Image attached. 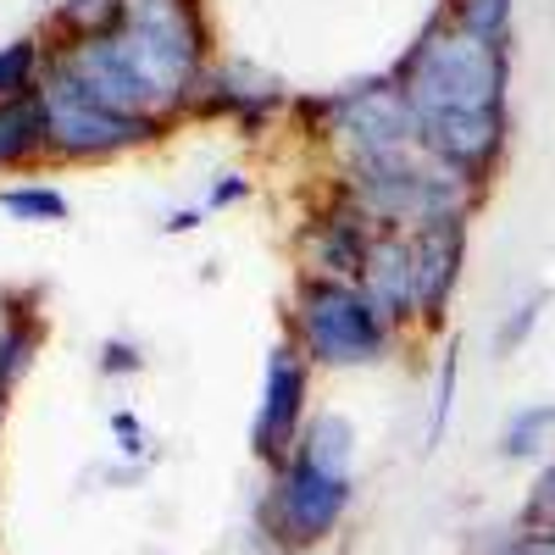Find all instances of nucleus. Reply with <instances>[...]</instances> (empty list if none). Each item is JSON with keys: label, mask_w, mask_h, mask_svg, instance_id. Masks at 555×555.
<instances>
[{"label": "nucleus", "mask_w": 555, "mask_h": 555, "mask_svg": "<svg viewBox=\"0 0 555 555\" xmlns=\"http://www.w3.org/2000/svg\"><path fill=\"white\" fill-rule=\"evenodd\" d=\"M112 428H117V439H122V444H117L122 455H145V439H139V423H133L128 411H117V416H112Z\"/></svg>", "instance_id": "obj_22"}, {"label": "nucleus", "mask_w": 555, "mask_h": 555, "mask_svg": "<svg viewBox=\"0 0 555 555\" xmlns=\"http://www.w3.org/2000/svg\"><path fill=\"white\" fill-rule=\"evenodd\" d=\"M361 289L395 322V328H405V322H411V234H378L373 240Z\"/></svg>", "instance_id": "obj_10"}, {"label": "nucleus", "mask_w": 555, "mask_h": 555, "mask_svg": "<svg viewBox=\"0 0 555 555\" xmlns=\"http://www.w3.org/2000/svg\"><path fill=\"white\" fill-rule=\"evenodd\" d=\"M539 311H544V295H528L522 306H512V317H505V322H500V334H494V350H500V356H512V350L539 328Z\"/></svg>", "instance_id": "obj_18"}, {"label": "nucleus", "mask_w": 555, "mask_h": 555, "mask_svg": "<svg viewBox=\"0 0 555 555\" xmlns=\"http://www.w3.org/2000/svg\"><path fill=\"white\" fill-rule=\"evenodd\" d=\"M306 400H311V361L295 345H278L267 356V378H261V405L250 423V450L261 467H284L295 444L306 439Z\"/></svg>", "instance_id": "obj_6"}, {"label": "nucleus", "mask_w": 555, "mask_h": 555, "mask_svg": "<svg viewBox=\"0 0 555 555\" xmlns=\"http://www.w3.org/2000/svg\"><path fill=\"white\" fill-rule=\"evenodd\" d=\"M0 416H7V400H0Z\"/></svg>", "instance_id": "obj_23"}, {"label": "nucleus", "mask_w": 555, "mask_h": 555, "mask_svg": "<svg viewBox=\"0 0 555 555\" xmlns=\"http://www.w3.org/2000/svg\"><path fill=\"white\" fill-rule=\"evenodd\" d=\"M395 322L366 300L361 284H328V278H300L295 317H289V345L317 361L350 373V366H373L395 345Z\"/></svg>", "instance_id": "obj_4"}, {"label": "nucleus", "mask_w": 555, "mask_h": 555, "mask_svg": "<svg viewBox=\"0 0 555 555\" xmlns=\"http://www.w3.org/2000/svg\"><path fill=\"white\" fill-rule=\"evenodd\" d=\"M39 106H44V156H56V162H106V156L151 145L167 128L162 117H128V112L89 101L56 73H44Z\"/></svg>", "instance_id": "obj_5"}, {"label": "nucleus", "mask_w": 555, "mask_h": 555, "mask_svg": "<svg viewBox=\"0 0 555 555\" xmlns=\"http://www.w3.org/2000/svg\"><path fill=\"white\" fill-rule=\"evenodd\" d=\"M51 73L112 112L172 122L195 106L211 73L201 0H122L117 23L106 34L62 44Z\"/></svg>", "instance_id": "obj_1"}, {"label": "nucleus", "mask_w": 555, "mask_h": 555, "mask_svg": "<svg viewBox=\"0 0 555 555\" xmlns=\"http://www.w3.org/2000/svg\"><path fill=\"white\" fill-rule=\"evenodd\" d=\"M284 106V89H278L272 78H261L256 67L245 62H228V67H211L201 95L190 112H206V117H234V122H261L267 112Z\"/></svg>", "instance_id": "obj_9"}, {"label": "nucleus", "mask_w": 555, "mask_h": 555, "mask_svg": "<svg viewBox=\"0 0 555 555\" xmlns=\"http://www.w3.org/2000/svg\"><path fill=\"white\" fill-rule=\"evenodd\" d=\"M139 366H145V361H139L133 345H122V339H106V345H101V373H106V378H112V373H117V378H122V373H139Z\"/></svg>", "instance_id": "obj_19"}, {"label": "nucleus", "mask_w": 555, "mask_h": 555, "mask_svg": "<svg viewBox=\"0 0 555 555\" xmlns=\"http://www.w3.org/2000/svg\"><path fill=\"white\" fill-rule=\"evenodd\" d=\"M245 195H250V178H240V172H222V178L211 183L206 206H234V201H245Z\"/></svg>", "instance_id": "obj_21"}, {"label": "nucleus", "mask_w": 555, "mask_h": 555, "mask_svg": "<svg viewBox=\"0 0 555 555\" xmlns=\"http://www.w3.org/2000/svg\"><path fill=\"white\" fill-rule=\"evenodd\" d=\"M0 211H12L17 222H62L67 195L51 190V183H7V190H0Z\"/></svg>", "instance_id": "obj_15"}, {"label": "nucleus", "mask_w": 555, "mask_h": 555, "mask_svg": "<svg viewBox=\"0 0 555 555\" xmlns=\"http://www.w3.org/2000/svg\"><path fill=\"white\" fill-rule=\"evenodd\" d=\"M373 240H378V228L334 190V206L317 211V217L306 222V234H300L306 278H328V284H361L366 256H373Z\"/></svg>", "instance_id": "obj_7"}, {"label": "nucleus", "mask_w": 555, "mask_h": 555, "mask_svg": "<svg viewBox=\"0 0 555 555\" xmlns=\"http://www.w3.org/2000/svg\"><path fill=\"white\" fill-rule=\"evenodd\" d=\"M505 83H512L505 44L455 28L444 12L423 28V39L395 67V89L411 106L423 151L439 156L467 183H478V190L505 151V133H512Z\"/></svg>", "instance_id": "obj_2"}, {"label": "nucleus", "mask_w": 555, "mask_h": 555, "mask_svg": "<svg viewBox=\"0 0 555 555\" xmlns=\"http://www.w3.org/2000/svg\"><path fill=\"white\" fill-rule=\"evenodd\" d=\"M44 156V106L39 95L0 106V172H17Z\"/></svg>", "instance_id": "obj_12"}, {"label": "nucleus", "mask_w": 555, "mask_h": 555, "mask_svg": "<svg viewBox=\"0 0 555 555\" xmlns=\"http://www.w3.org/2000/svg\"><path fill=\"white\" fill-rule=\"evenodd\" d=\"M517 522H528V528H555V461H544V467H539V478H533V489H528V500H522Z\"/></svg>", "instance_id": "obj_17"}, {"label": "nucleus", "mask_w": 555, "mask_h": 555, "mask_svg": "<svg viewBox=\"0 0 555 555\" xmlns=\"http://www.w3.org/2000/svg\"><path fill=\"white\" fill-rule=\"evenodd\" d=\"M39 345H44V317L34 306H12L0 317V400L28 378Z\"/></svg>", "instance_id": "obj_11"}, {"label": "nucleus", "mask_w": 555, "mask_h": 555, "mask_svg": "<svg viewBox=\"0 0 555 555\" xmlns=\"http://www.w3.org/2000/svg\"><path fill=\"white\" fill-rule=\"evenodd\" d=\"M483 555H555V528H528V522H512V528H500Z\"/></svg>", "instance_id": "obj_16"}, {"label": "nucleus", "mask_w": 555, "mask_h": 555, "mask_svg": "<svg viewBox=\"0 0 555 555\" xmlns=\"http://www.w3.org/2000/svg\"><path fill=\"white\" fill-rule=\"evenodd\" d=\"M44 73H51V51L39 39H7L0 44V106L39 95Z\"/></svg>", "instance_id": "obj_13"}, {"label": "nucleus", "mask_w": 555, "mask_h": 555, "mask_svg": "<svg viewBox=\"0 0 555 555\" xmlns=\"http://www.w3.org/2000/svg\"><path fill=\"white\" fill-rule=\"evenodd\" d=\"M550 439H555V400L517 405L512 416H505V428H500V455H505V461H528V455H539Z\"/></svg>", "instance_id": "obj_14"}, {"label": "nucleus", "mask_w": 555, "mask_h": 555, "mask_svg": "<svg viewBox=\"0 0 555 555\" xmlns=\"http://www.w3.org/2000/svg\"><path fill=\"white\" fill-rule=\"evenodd\" d=\"M356 500V428L350 416L322 411L311 416L295 455L272 473V489L261 500V528L278 550H311L322 544Z\"/></svg>", "instance_id": "obj_3"}, {"label": "nucleus", "mask_w": 555, "mask_h": 555, "mask_svg": "<svg viewBox=\"0 0 555 555\" xmlns=\"http://www.w3.org/2000/svg\"><path fill=\"white\" fill-rule=\"evenodd\" d=\"M467 256V222H434L411 234V322H439Z\"/></svg>", "instance_id": "obj_8"}, {"label": "nucleus", "mask_w": 555, "mask_h": 555, "mask_svg": "<svg viewBox=\"0 0 555 555\" xmlns=\"http://www.w3.org/2000/svg\"><path fill=\"white\" fill-rule=\"evenodd\" d=\"M450 395H455V356H444V366H439V400H434V439L444 434V416H450Z\"/></svg>", "instance_id": "obj_20"}]
</instances>
